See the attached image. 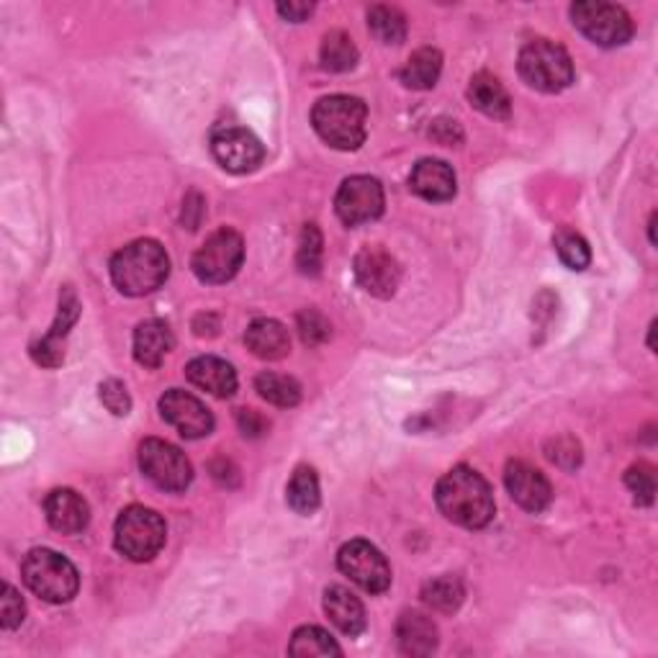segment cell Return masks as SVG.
I'll list each match as a JSON object with an SVG mask.
<instances>
[{
	"label": "cell",
	"instance_id": "obj_6",
	"mask_svg": "<svg viewBox=\"0 0 658 658\" xmlns=\"http://www.w3.org/2000/svg\"><path fill=\"white\" fill-rule=\"evenodd\" d=\"M518 70L522 80L540 94H561L573 82V62L569 52L551 39H536L524 45Z\"/></svg>",
	"mask_w": 658,
	"mask_h": 658
},
{
	"label": "cell",
	"instance_id": "obj_14",
	"mask_svg": "<svg viewBox=\"0 0 658 658\" xmlns=\"http://www.w3.org/2000/svg\"><path fill=\"white\" fill-rule=\"evenodd\" d=\"M355 278L371 296L391 298L396 294L399 281H402V268H399L396 257L389 255L386 249L369 245L355 255Z\"/></svg>",
	"mask_w": 658,
	"mask_h": 658
},
{
	"label": "cell",
	"instance_id": "obj_37",
	"mask_svg": "<svg viewBox=\"0 0 658 658\" xmlns=\"http://www.w3.org/2000/svg\"><path fill=\"white\" fill-rule=\"evenodd\" d=\"M23 615H27V607H23L21 595L11 585H3V597H0V625H3L6 630H16L23 622Z\"/></svg>",
	"mask_w": 658,
	"mask_h": 658
},
{
	"label": "cell",
	"instance_id": "obj_29",
	"mask_svg": "<svg viewBox=\"0 0 658 658\" xmlns=\"http://www.w3.org/2000/svg\"><path fill=\"white\" fill-rule=\"evenodd\" d=\"M369 29L381 45H402L406 39V16L394 6H373L369 11Z\"/></svg>",
	"mask_w": 658,
	"mask_h": 658
},
{
	"label": "cell",
	"instance_id": "obj_34",
	"mask_svg": "<svg viewBox=\"0 0 658 658\" xmlns=\"http://www.w3.org/2000/svg\"><path fill=\"white\" fill-rule=\"evenodd\" d=\"M625 484L636 494V502L640 504H651L654 494H656V479H654V469L646 463H638L628 469L625 473Z\"/></svg>",
	"mask_w": 658,
	"mask_h": 658
},
{
	"label": "cell",
	"instance_id": "obj_16",
	"mask_svg": "<svg viewBox=\"0 0 658 658\" xmlns=\"http://www.w3.org/2000/svg\"><path fill=\"white\" fill-rule=\"evenodd\" d=\"M78 316H80L78 294H75L70 286H65V291L60 294V312H57L52 330H49L37 345H31V355H35V361L39 365H45V369H57V365L62 363L65 337L70 335V327L78 322Z\"/></svg>",
	"mask_w": 658,
	"mask_h": 658
},
{
	"label": "cell",
	"instance_id": "obj_3",
	"mask_svg": "<svg viewBox=\"0 0 658 658\" xmlns=\"http://www.w3.org/2000/svg\"><path fill=\"white\" fill-rule=\"evenodd\" d=\"M314 131L320 135L330 147L357 149L365 141L369 131V108L361 98L353 96H327L314 106L312 111Z\"/></svg>",
	"mask_w": 658,
	"mask_h": 658
},
{
	"label": "cell",
	"instance_id": "obj_12",
	"mask_svg": "<svg viewBox=\"0 0 658 658\" xmlns=\"http://www.w3.org/2000/svg\"><path fill=\"white\" fill-rule=\"evenodd\" d=\"M212 155L227 173L245 175L261 168L265 160V147L253 131L243 127H224L214 131Z\"/></svg>",
	"mask_w": 658,
	"mask_h": 658
},
{
	"label": "cell",
	"instance_id": "obj_35",
	"mask_svg": "<svg viewBox=\"0 0 658 658\" xmlns=\"http://www.w3.org/2000/svg\"><path fill=\"white\" fill-rule=\"evenodd\" d=\"M298 335H302L306 345H322L330 340L332 327L316 310H304L298 314Z\"/></svg>",
	"mask_w": 658,
	"mask_h": 658
},
{
	"label": "cell",
	"instance_id": "obj_5",
	"mask_svg": "<svg viewBox=\"0 0 658 658\" xmlns=\"http://www.w3.org/2000/svg\"><path fill=\"white\" fill-rule=\"evenodd\" d=\"M165 536H168V528L160 514L139 504L127 507L114 524L116 551L135 563L153 561L163 551Z\"/></svg>",
	"mask_w": 658,
	"mask_h": 658
},
{
	"label": "cell",
	"instance_id": "obj_23",
	"mask_svg": "<svg viewBox=\"0 0 658 658\" xmlns=\"http://www.w3.org/2000/svg\"><path fill=\"white\" fill-rule=\"evenodd\" d=\"M175 345L170 327L160 320L141 322L135 332V357L145 369H157Z\"/></svg>",
	"mask_w": 658,
	"mask_h": 658
},
{
	"label": "cell",
	"instance_id": "obj_33",
	"mask_svg": "<svg viewBox=\"0 0 658 658\" xmlns=\"http://www.w3.org/2000/svg\"><path fill=\"white\" fill-rule=\"evenodd\" d=\"M322 232L316 224H306L304 232H302V239H298V255H296V263H298V271L304 273V276H320L322 271Z\"/></svg>",
	"mask_w": 658,
	"mask_h": 658
},
{
	"label": "cell",
	"instance_id": "obj_26",
	"mask_svg": "<svg viewBox=\"0 0 658 658\" xmlns=\"http://www.w3.org/2000/svg\"><path fill=\"white\" fill-rule=\"evenodd\" d=\"M286 499L288 507L298 514H314L320 510L322 491H320V479H316V471L312 465H298L291 477L286 487Z\"/></svg>",
	"mask_w": 658,
	"mask_h": 658
},
{
	"label": "cell",
	"instance_id": "obj_11",
	"mask_svg": "<svg viewBox=\"0 0 658 658\" xmlns=\"http://www.w3.org/2000/svg\"><path fill=\"white\" fill-rule=\"evenodd\" d=\"M383 206H386L383 188L371 175H353V178H347L340 186L335 198V212L340 222L347 224V227H357V224L379 219L383 214Z\"/></svg>",
	"mask_w": 658,
	"mask_h": 658
},
{
	"label": "cell",
	"instance_id": "obj_27",
	"mask_svg": "<svg viewBox=\"0 0 658 658\" xmlns=\"http://www.w3.org/2000/svg\"><path fill=\"white\" fill-rule=\"evenodd\" d=\"M463 597L465 589L461 585V579L451 577V573L432 579L422 587V602L435 612H455L458 607L463 605Z\"/></svg>",
	"mask_w": 658,
	"mask_h": 658
},
{
	"label": "cell",
	"instance_id": "obj_19",
	"mask_svg": "<svg viewBox=\"0 0 658 658\" xmlns=\"http://www.w3.org/2000/svg\"><path fill=\"white\" fill-rule=\"evenodd\" d=\"M188 381L202 391H208L212 396L229 399L237 391V373L227 361L214 355H202L188 363L186 369Z\"/></svg>",
	"mask_w": 658,
	"mask_h": 658
},
{
	"label": "cell",
	"instance_id": "obj_42",
	"mask_svg": "<svg viewBox=\"0 0 658 658\" xmlns=\"http://www.w3.org/2000/svg\"><path fill=\"white\" fill-rule=\"evenodd\" d=\"M648 235H651V245H656V214H651V222H648Z\"/></svg>",
	"mask_w": 658,
	"mask_h": 658
},
{
	"label": "cell",
	"instance_id": "obj_28",
	"mask_svg": "<svg viewBox=\"0 0 658 658\" xmlns=\"http://www.w3.org/2000/svg\"><path fill=\"white\" fill-rule=\"evenodd\" d=\"M320 60L324 70L347 72L357 65V47L345 31H330V35H324L322 39Z\"/></svg>",
	"mask_w": 658,
	"mask_h": 658
},
{
	"label": "cell",
	"instance_id": "obj_13",
	"mask_svg": "<svg viewBox=\"0 0 658 658\" xmlns=\"http://www.w3.org/2000/svg\"><path fill=\"white\" fill-rule=\"evenodd\" d=\"M160 414L163 420L173 424L178 430L180 438L186 440H198L212 435L214 430V416L206 410L202 399L183 389H170L165 391L160 399Z\"/></svg>",
	"mask_w": 658,
	"mask_h": 658
},
{
	"label": "cell",
	"instance_id": "obj_38",
	"mask_svg": "<svg viewBox=\"0 0 658 658\" xmlns=\"http://www.w3.org/2000/svg\"><path fill=\"white\" fill-rule=\"evenodd\" d=\"M548 458H551L553 463L563 465V469H577L581 463V448L579 443H573L571 438H561L556 440L553 448H548Z\"/></svg>",
	"mask_w": 658,
	"mask_h": 658
},
{
	"label": "cell",
	"instance_id": "obj_32",
	"mask_svg": "<svg viewBox=\"0 0 658 658\" xmlns=\"http://www.w3.org/2000/svg\"><path fill=\"white\" fill-rule=\"evenodd\" d=\"M553 245H556V253H558V257H561V263L566 265V268L585 271L587 265L591 263L587 239L577 235V232H569V229L558 232V235L553 237Z\"/></svg>",
	"mask_w": 658,
	"mask_h": 658
},
{
	"label": "cell",
	"instance_id": "obj_31",
	"mask_svg": "<svg viewBox=\"0 0 658 658\" xmlns=\"http://www.w3.org/2000/svg\"><path fill=\"white\" fill-rule=\"evenodd\" d=\"M291 656H340L343 648L335 644V638L327 630L316 628V625H304L294 632L288 646Z\"/></svg>",
	"mask_w": 658,
	"mask_h": 658
},
{
	"label": "cell",
	"instance_id": "obj_18",
	"mask_svg": "<svg viewBox=\"0 0 658 658\" xmlns=\"http://www.w3.org/2000/svg\"><path fill=\"white\" fill-rule=\"evenodd\" d=\"M410 188L424 202L445 204L455 196V173L443 160H420L410 175Z\"/></svg>",
	"mask_w": 658,
	"mask_h": 658
},
{
	"label": "cell",
	"instance_id": "obj_7",
	"mask_svg": "<svg viewBox=\"0 0 658 658\" xmlns=\"http://www.w3.org/2000/svg\"><path fill=\"white\" fill-rule=\"evenodd\" d=\"M245 243L235 229L214 232L206 243L196 249L194 268L196 278L204 283H227L243 268Z\"/></svg>",
	"mask_w": 658,
	"mask_h": 658
},
{
	"label": "cell",
	"instance_id": "obj_30",
	"mask_svg": "<svg viewBox=\"0 0 658 658\" xmlns=\"http://www.w3.org/2000/svg\"><path fill=\"white\" fill-rule=\"evenodd\" d=\"M255 389L265 402L283 406V410H291L302 402V386L294 379L281 376V373H261L255 379Z\"/></svg>",
	"mask_w": 658,
	"mask_h": 658
},
{
	"label": "cell",
	"instance_id": "obj_24",
	"mask_svg": "<svg viewBox=\"0 0 658 658\" xmlns=\"http://www.w3.org/2000/svg\"><path fill=\"white\" fill-rule=\"evenodd\" d=\"M469 101L473 108H479L481 114L491 116V119H510L512 101L499 78L491 72H477L471 78L469 86Z\"/></svg>",
	"mask_w": 658,
	"mask_h": 658
},
{
	"label": "cell",
	"instance_id": "obj_36",
	"mask_svg": "<svg viewBox=\"0 0 658 658\" xmlns=\"http://www.w3.org/2000/svg\"><path fill=\"white\" fill-rule=\"evenodd\" d=\"M98 391H101V402L111 414L127 416L131 412V396L121 381L108 379L101 383V389Z\"/></svg>",
	"mask_w": 658,
	"mask_h": 658
},
{
	"label": "cell",
	"instance_id": "obj_39",
	"mask_svg": "<svg viewBox=\"0 0 658 658\" xmlns=\"http://www.w3.org/2000/svg\"><path fill=\"white\" fill-rule=\"evenodd\" d=\"M430 137L435 139V141H440V145L453 147V145H458V141L463 139V131H461V127H458V124L451 121V119H438V121L430 127Z\"/></svg>",
	"mask_w": 658,
	"mask_h": 658
},
{
	"label": "cell",
	"instance_id": "obj_22",
	"mask_svg": "<svg viewBox=\"0 0 658 658\" xmlns=\"http://www.w3.org/2000/svg\"><path fill=\"white\" fill-rule=\"evenodd\" d=\"M245 343L261 361H281L291 350L288 330L276 320H255L245 332Z\"/></svg>",
	"mask_w": 658,
	"mask_h": 658
},
{
	"label": "cell",
	"instance_id": "obj_41",
	"mask_svg": "<svg viewBox=\"0 0 658 658\" xmlns=\"http://www.w3.org/2000/svg\"><path fill=\"white\" fill-rule=\"evenodd\" d=\"M278 13L286 21L302 23V21H306L314 13V6L312 3H278Z\"/></svg>",
	"mask_w": 658,
	"mask_h": 658
},
{
	"label": "cell",
	"instance_id": "obj_25",
	"mask_svg": "<svg viewBox=\"0 0 658 658\" xmlns=\"http://www.w3.org/2000/svg\"><path fill=\"white\" fill-rule=\"evenodd\" d=\"M440 72H443V55L432 47H422L406 60L399 78L412 90H430L435 88Z\"/></svg>",
	"mask_w": 658,
	"mask_h": 658
},
{
	"label": "cell",
	"instance_id": "obj_20",
	"mask_svg": "<svg viewBox=\"0 0 658 658\" xmlns=\"http://www.w3.org/2000/svg\"><path fill=\"white\" fill-rule=\"evenodd\" d=\"M396 640L404 656H432L438 651V625L424 612H402L396 622Z\"/></svg>",
	"mask_w": 658,
	"mask_h": 658
},
{
	"label": "cell",
	"instance_id": "obj_4",
	"mask_svg": "<svg viewBox=\"0 0 658 658\" xmlns=\"http://www.w3.org/2000/svg\"><path fill=\"white\" fill-rule=\"evenodd\" d=\"M21 577L23 585L49 605L70 602L80 587L78 569H75L68 558L49 551V548H37V551H31L23 558Z\"/></svg>",
	"mask_w": 658,
	"mask_h": 658
},
{
	"label": "cell",
	"instance_id": "obj_15",
	"mask_svg": "<svg viewBox=\"0 0 658 658\" xmlns=\"http://www.w3.org/2000/svg\"><path fill=\"white\" fill-rule=\"evenodd\" d=\"M504 487L510 491L512 502L532 514L543 512L553 499V487L543 471L524 461H510L504 469Z\"/></svg>",
	"mask_w": 658,
	"mask_h": 658
},
{
	"label": "cell",
	"instance_id": "obj_21",
	"mask_svg": "<svg viewBox=\"0 0 658 658\" xmlns=\"http://www.w3.org/2000/svg\"><path fill=\"white\" fill-rule=\"evenodd\" d=\"M324 612H327L330 622L350 638L361 636L365 630V607L345 587H330L324 591Z\"/></svg>",
	"mask_w": 658,
	"mask_h": 658
},
{
	"label": "cell",
	"instance_id": "obj_40",
	"mask_svg": "<svg viewBox=\"0 0 658 658\" xmlns=\"http://www.w3.org/2000/svg\"><path fill=\"white\" fill-rule=\"evenodd\" d=\"M237 422H239V430H243V435L247 438H261L263 432H268V422L263 420L261 414L255 410H239L237 414Z\"/></svg>",
	"mask_w": 658,
	"mask_h": 658
},
{
	"label": "cell",
	"instance_id": "obj_10",
	"mask_svg": "<svg viewBox=\"0 0 658 658\" xmlns=\"http://www.w3.org/2000/svg\"><path fill=\"white\" fill-rule=\"evenodd\" d=\"M337 566L353 585L369 595H383L391 587V566L369 540H350L337 553Z\"/></svg>",
	"mask_w": 658,
	"mask_h": 658
},
{
	"label": "cell",
	"instance_id": "obj_17",
	"mask_svg": "<svg viewBox=\"0 0 658 658\" xmlns=\"http://www.w3.org/2000/svg\"><path fill=\"white\" fill-rule=\"evenodd\" d=\"M45 514L47 522L62 536H78L90 522L88 502L72 489H55L45 499Z\"/></svg>",
	"mask_w": 658,
	"mask_h": 658
},
{
	"label": "cell",
	"instance_id": "obj_1",
	"mask_svg": "<svg viewBox=\"0 0 658 658\" xmlns=\"http://www.w3.org/2000/svg\"><path fill=\"white\" fill-rule=\"evenodd\" d=\"M435 502L448 520L469 530H481L494 520V491L479 471L455 465L438 481Z\"/></svg>",
	"mask_w": 658,
	"mask_h": 658
},
{
	"label": "cell",
	"instance_id": "obj_8",
	"mask_svg": "<svg viewBox=\"0 0 658 658\" xmlns=\"http://www.w3.org/2000/svg\"><path fill=\"white\" fill-rule=\"evenodd\" d=\"M139 469L163 491H186L194 481V465L180 448L149 438L139 445Z\"/></svg>",
	"mask_w": 658,
	"mask_h": 658
},
{
	"label": "cell",
	"instance_id": "obj_9",
	"mask_svg": "<svg viewBox=\"0 0 658 658\" xmlns=\"http://www.w3.org/2000/svg\"><path fill=\"white\" fill-rule=\"evenodd\" d=\"M571 19L573 27L599 47H622L632 37V21L620 6L585 0L571 6Z\"/></svg>",
	"mask_w": 658,
	"mask_h": 658
},
{
	"label": "cell",
	"instance_id": "obj_2",
	"mask_svg": "<svg viewBox=\"0 0 658 658\" xmlns=\"http://www.w3.org/2000/svg\"><path fill=\"white\" fill-rule=\"evenodd\" d=\"M170 276V257L155 239H137L111 257V281L124 296H147Z\"/></svg>",
	"mask_w": 658,
	"mask_h": 658
}]
</instances>
